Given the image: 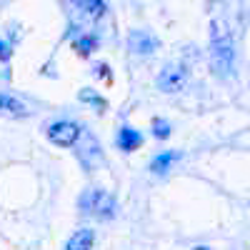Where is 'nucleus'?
<instances>
[{
  "label": "nucleus",
  "mask_w": 250,
  "mask_h": 250,
  "mask_svg": "<svg viewBox=\"0 0 250 250\" xmlns=\"http://www.w3.org/2000/svg\"><path fill=\"white\" fill-rule=\"evenodd\" d=\"M210 55H213V68L220 78H233L235 70V40L233 33L225 28V23H213L210 30Z\"/></svg>",
  "instance_id": "obj_1"
},
{
  "label": "nucleus",
  "mask_w": 250,
  "mask_h": 250,
  "mask_svg": "<svg viewBox=\"0 0 250 250\" xmlns=\"http://www.w3.org/2000/svg\"><path fill=\"white\" fill-rule=\"evenodd\" d=\"M78 208L83 215H90L95 220H113L118 213V200L115 195H110L108 190H100V188H90L80 195Z\"/></svg>",
  "instance_id": "obj_2"
},
{
  "label": "nucleus",
  "mask_w": 250,
  "mask_h": 250,
  "mask_svg": "<svg viewBox=\"0 0 250 250\" xmlns=\"http://www.w3.org/2000/svg\"><path fill=\"white\" fill-rule=\"evenodd\" d=\"M83 135V128L80 123L75 120H55L50 128H48V138L50 143L60 145V148H70V145H75Z\"/></svg>",
  "instance_id": "obj_3"
},
{
  "label": "nucleus",
  "mask_w": 250,
  "mask_h": 250,
  "mask_svg": "<svg viewBox=\"0 0 250 250\" xmlns=\"http://www.w3.org/2000/svg\"><path fill=\"white\" fill-rule=\"evenodd\" d=\"M188 80H190V70L185 65H165L158 75V88L163 93H180Z\"/></svg>",
  "instance_id": "obj_4"
},
{
  "label": "nucleus",
  "mask_w": 250,
  "mask_h": 250,
  "mask_svg": "<svg viewBox=\"0 0 250 250\" xmlns=\"http://www.w3.org/2000/svg\"><path fill=\"white\" fill-rule=\"evenodd\" d=\"M83 140L80 143H75L78 145V160L83 163V168L85 170H93L95 165L103 160V150H100V143L93 138V135H80Z\"/></svg>",
  "instance_id": "obj_5"
},
{
  "label": "nucleus",
  "mask_w": 250,
  "mask_h": 250,
  "mask_svg": "<svg viewBox=\"0 0 250 250\" xmlns=\"http://www.w3.org/2000/svg\"><path fill=\"white\" fill-rule=\"evenodd\" d=\"M128 48L135 53V55H153L158 48H160V40L145 30H130L128 35Z\"/></svg>",
  "instance_id": "obj_6"
},
{
  "label": "nucleus",
  "mask_w": 250,
  "mask_h": 250,
  "mask_svg": "<svg viewBox=\"0 0 250 250\" xmlns=\"http://www.w3.org/2000/svg\"><path fill=\"white\" fill-rule=\"evenodd\" d=\"M143 145V135L135 130V128H130V125H123V128L118 130V148L123 150V153H133V150H138Z\"/></svg>",
  "instance_id": "obj_7"
},
{
  "label": "nucleus",
  "mask_w": 250,
  "mask_h": 250,
  "mask_svg": "<svg viewBox=\"0 0 250 250\" xmlns=\"http://www.w3.org/2000/svg\"><path fill=\"white\" fill-rule=\"evenodd\" d=\"M0 115H8V118H25V115H28V108H25V103H20L18 98L0 93Z\"/></svg>",
  "instance_id": "obj_8"
},
{
  "label": "nucleus",
  "mask_w": 250,
  "mask_h": 250,
  "mask_svg": "<svg viewBox=\"0 0 250 250\" xmlns=\"http://www.w3.org/2000/svg\"><path fill=\"white\" fill-rule=\"evenodd\" d=\"M95 243V233L90 230V228H80V230H75L68 243H65V250H90Z\"/></svg>",
  "instance_id": "obj_9"
},
{
  "label": "nucleus",
  "mask_w": 250,
  "mask_h": 250,
  "mask_svg": "<svg viewBox=\"0 0 250 250\" xmlns=\"http://www.w3.org/2000/svg\"><path fill=\"white\" fill-rule=\"evenodd\" d=\"M178 158H180V153H170V150H168V153H160V155H155V158H153L150 170H153V173H165V170H168Z\"/></svg>",
  "instance_id": "obj_10"
},
{
  "label": "nucleus",
  "mask_w": 250,
  "mask_h": 250,
  "mask_svg": "<svg viewBox=\"0 0 250 250\" xmlns=\"http://www.w3.org/2000/svg\"><path fill=\"white\" fill-rule=\"evenodd\" d=\"M75 8H80V15L90 18V20H95L105 13V3H98V0H93V3H75Z\"/></svg>",
  "instance_id": "obj_11"
},
{
  "label": "nucleus",
  "mask_w": 250,
  "mask_h": 250,
  "mask_svg": "<svg viewBox=\"0 0 250 250\" xmlns=\"http://www.w3.org/2000/svg\"><path fill=\"white\" fill-rule=\"evenodd\" d=\"M75 48H78L83 55L93 53V50L98 48V35H80V38H75Z\"/></svg>",
  "instance_id": "obj_12"
},
{
  "label": "nucleus",
  "mask_w": 250,
  "mask_h": 250,
  "mask_svg": "<svg viewBox=\"0 0 250 250\" xmlns=\"http://www.w3.org/2000/svg\"><path fill=\"white\" fill-rule=\"evenodd\" d=\"M78 98H80L83 103H90V105H95L98 110H103V108H105V98H100V95H98V93H93L90 88H83Z\"/></svg>",
  "instance_id": "obj_13"
},
{
  "label": "nucleus",
  "mask_w": 250,
  "mask_h": 250,
  "mask_svg": "<svg viewBox=\"0 0 250 250\" xmlns=\"http://www.w3.org/2000/svg\"><path fill=\"white\" fill-rule=\"evenodd\" d=\"M153 135H155L158 140H165V138L170 135V123L163 120V118H155V120H153Z\"/></svg>",
  "instance_id": "obj_14"
},
{
  "label": "nucleus",
  "mask_w": 250,
  "mask_h": 250,
  "mask_svg": "<svg viewBox=\"0 0 250 250\" xmlns=\"http://www.w3.org/2000/svg\"><path fill=\"white\" fill-rule=\"evenodd\" d=\"M10 58H13V45L0 38V60H10Z\"/></svg>",
  "instance_id": "obj_15"
},
{
  "label": "nucleus",
  "mask_w": 250,
  "mask_h": 250,
  "mask_svg": "<svg viewBox=\"0 0 250 250\" xmlns=\"http://www.w3.org/2000/svg\"><path fill=\"white\" fill-rule=\"evenodd\" d=\"M98 75H100V78H110V73H108V65H103V62H100V65H98Z\"/></svg>",
  "instance_id": "obj_16"
},
{
  "label": "nucleus",
  "mask_w": 250,
  "mask_h": 250,
  "mask_svg": "<svg viewBox=\"0 0 250 250\" xmlns=\"http://www.w3.org/2000/svg\"><path fill=\"white\" fill-rule=\"evenodd\" d=\"M195 250H208V248H195Z\"/></svg>",
  "instance_id": "obj_17"
}]
</instances>
